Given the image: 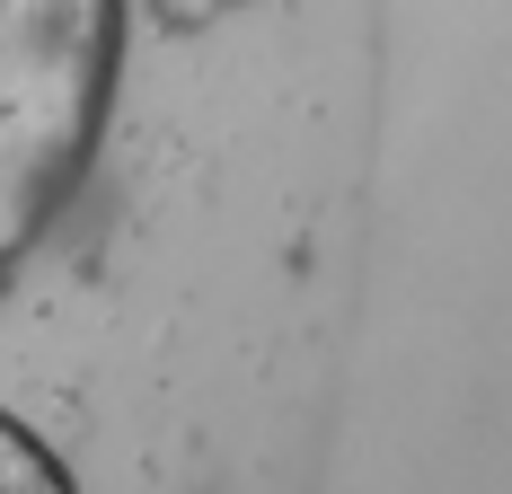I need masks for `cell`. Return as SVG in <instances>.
<instances>
[{
	"instance_id": "7a4b0ae2",
	"label": "cell",
	"mask_w": 512,
	"mask_h": 494,
	"mask_svg": "<svg viewBox=\"0 0 512 494\" xmlns=\"http://www.w3.org/2000/svg\"><path fill=\"white\" fill-rule=\"evenodd\" d=\"M0 494H71L62 459H53L18 415H0Z\"/></svg>"
},
{
	"instance_id": "6da1fadb",
	"label": "cell",
	"mask_w": 512,
	"mask_h": 494,
	"mask_svg": "<svg viewBox=\"0 0 512 494\" xmlns=\"http://www.w3.org/2000/svg\"><path fill=\"white\" fill-rule=\"evenodd\" d=\"M124 71V0H0V283L53 239Z\"/></svg>"
}]
</instances>
